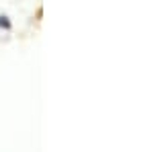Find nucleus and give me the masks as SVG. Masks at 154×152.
I'll list each match as a JSON object with an SVG mask.
<instances>
[{
    "label": "nucleus",
    "instance_id": "f257e3e1",
    "mask_svg": "<svg viewBox=\"0 0 154 152\" xmlns=\"http://www.w3.org/2000/svg\"><path fill=\"white\" fill-rule=\"evenodd\" d=\"M0 29L2 31H12V21L8 14H4V12H0Z\"/></svg>",
    "mask_w": 154,
    "mask_h": 152
},
{
    "label": "nucleus",
    "instance_id": "f03ea898",
    "mask_svg": "<svg viewBox=\"0 0 154 152\" xmlns=\"http://www.w3.org/2000/svg\"><path fill=\"white\" fill-rule=\"evenodd\" d=\"M41 17H43V6H37V21H41Z\"/></svg>",
    "mask_w": 154,
    "mask_h": 152
}]
</instances>
